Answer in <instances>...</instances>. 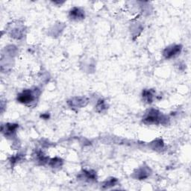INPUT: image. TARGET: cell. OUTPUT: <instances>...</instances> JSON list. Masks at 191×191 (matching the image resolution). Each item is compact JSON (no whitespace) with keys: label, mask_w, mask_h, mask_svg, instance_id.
I'll return each mask as SVG.
<instances>
[{"label":"cell","mask_w":191,"mask_h":191,"mask_svg":"<svg viewBox=\"0 0 191 191\" xmlns=\"http://www.w3.org/2000/svg\"><path fill=\"white\" fill-rule=\"evenodd\" d=\"M166 119L159 111L156 110H151L146 117L143 119V122L146 124H159L163 123Z\"/></svg>","instance_id":"obj_1"},{"label":"cell","mask_w":191,"mask_h":191,"mask_svg":"<svg viewBox=\"0 0 191 191\" xmlns=\"http://www.w3.org/2000/svg\"><path fill=\"white\" fill-rule=\"evenodd\" d=\"M35 100L34 92L31 90H25L17 96V101L23 104H29Z\"/></svg>","instance_id":"obj_2"},{"label":"cell","mask_w":191,"mask_h":191,"mask_svg":"<svg viewBox=\"0 0 191 191\" xmlns=\"http://www.w3.org/2000/svg\"><path fill=\"white\" fill-rule=\"evenodd\" d=\"M181 49L182 48H181V45H174V46H171L166 48L163 54L167 59L172 58V57L176 56L181 52Z\"/></svg>","instance_id":"obj_3"},{"label":"cell","mask_w":191,"mask_h":191,"mask_svg":"<svg viewBox=\"0 0 191 191\" xmlns=\"http://www.w3.org/2000/svg\"><path fill=\"white\" fill-rule=\"evenodd\" d=\"M70 17L73 19H82L84 17V13L82 10L79 8H73L70 11Z\"/></svg>","instance_id":"obj_4"},{"label":"cell","mask_w":191,"mask_h":191,"mask_svg":"<svg viewBox=\"0 0 191 191\" xmlns=\"http://www.w3.org/2000/svg\"><path fill=\"white\" fill-rule=\"evenodd\" d=\"M17 128L18 125L17 124H7V125H5V130L2 129V131L3 133H5V136H11L13 133L15 132V131L17 130Z\"/></svg>","instance_id":"obj_5"},{"label":"cell","mask_w":191,"mask_h":191,"mask_svg":"<svg viewBox=\"0 0 191 191\" xmlns=\"http://www.w3.org/2000/svg\"><path fill=\"white\" fill-rule=\"evenodd\" d=\"M143 97L147 101L148 103H151L153 100V94L152 92L148 90H144L143 91Z\"/></svg>","instance_id":"obj_6"},{"label":"cell","mask_w":191,"mask_h":191,"mask_svg":"<svg viewBox=\"0 0 191 191\" xmlns=\"http://www.w3.org/2000/svg\"><path fill=\"white\" fill-rule=\"evenodd\" d=\"M148 176H149V172H148L147 171H146L145 169H140V170L138 171V178H140V179H143V178H146Z\"/></svg>","instance_id":"obj_7"},{"label":"cell","mask_w":191,"mask_h":191,"mask_svg":"<svg viewBox=\"0 0 191 191\" xmlns=\"http://www.w3.org/2000/svg\"><path fill=\"white\" fill-rule=\"evenodd\" d=\"M116 182H117L116 178H111V179L108 180V181H105V183H104V187H108L110 186H113V185H115V183Z\"/></svg>","instance_id":"obj_8"},{"label":"cell","mask_w":191,"mask_h":191,"mask_svg":"<svg viewBox=\"0 0 191 191\" xmlns=\"http://www.w3.org/2000/svg\"><path fill=\"white\" fill-rule=\"evenodd\" d=\"M61 159H58V158H55V159H52L51 163H50V164L52 167H58V166H60V163H61L62 161H61Z\"/></svg>","instance_id":"obj_9"},{"label":"cell","mask_w":191,"mask_h":191,"mask_svg":"<svg viewBox=\"0 0 191 191\" xmlns=\"http://www.w3.org/2000/svg\"><path fill=\"white\" fill-rule=\"evenodd\" d=\"M104 108H105V105H104V102L103 100H100L99 101L98 104H97V108H100L101 110H103Z\"/></svg>","instance_id":"obj_10"}]
</instances>
